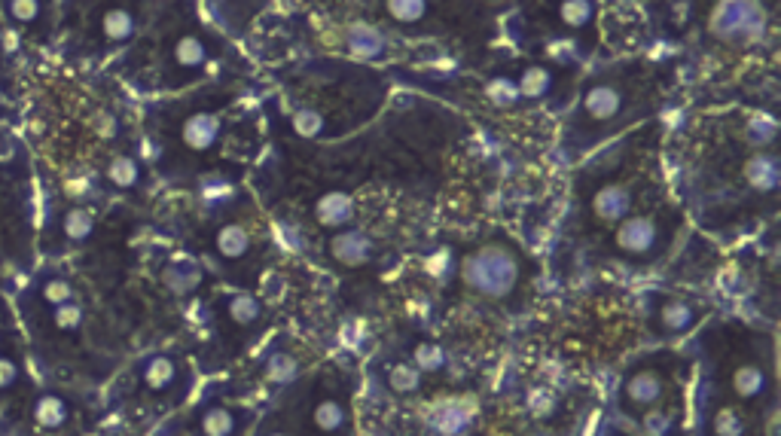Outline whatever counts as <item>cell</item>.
I'll return each instance as SVG.
<instances>
[{
    "label": "cell",
    "mask_w": 781,
    "mask_h": 436,
    "mask_svg": "<svg viewBox=\"0 0 781 436\" xmlns=\"http://www.w3.org/2000/svg\"><path fill=\"white\" fill-rule=\"evenodd\" d=\"M388 16L400 25H415L428 16V0H388Z\"/></svg>",
    "instance_id": "484cf974"
},
{
    "label": "cell",
    "mask_w": 781,
    "mask_h": 436,
    "mask_svg": "<svg viewBox=\"0 0 781 436\" xmlns=\"http://www.w3.org/2000/svg\"><path fill=\"white\" fill-rule=\"evenodd\" d=\"M199 430L202 433H214V436H226V433H238V430H242V424L235 421V412H229V409H208L199 418Z\"/></svg>",
    "instance_id": "d4e9b609"
},
{
    "label": "cell",
    "mask_w": 781,
    "mask_h": 436,
    "mask_svg": "<svg viewBox=\"0 0 781 436\" xmlns=\"http://www.w3.org/2000/svg\"><path fill=\"white\" fill-rule=\"evenodd\" d=\"M464 284L473 287L483 296H507L513 293L519 281V260L510 247L501 244H486L483 251H476L464 260Z\"/></svg>",
    "instance_id": "6da1fadb"
},
{
    "label": "cell",
    "mask_w": 781,
    "mask_h": 436,
    "mask_svg": "<svg viewBox=\"0 0 781 436\" xmlns=\"http://www.w3.org/2000/svg\"><path fill=\"white\" fill-rule=\"evenodd\" d=\"M489 98H495L498 104H507L513 98H522V95H519V86L510 77H498V80L489 83Z\"/></svg>",
    "instance_id": "e575fe53"
},
{
    "label": "cell",
    "mask_w": 781,
    "mask_h": 436,
    "mask_svg": "<svg viewBox=\"0 0 781 436\" xmlns=\"http://www.w3.org/2000/svg\"><path fill=\"white\" fill-rule=\"evenodd\" d=\"M217 254L226 257V260H242L248 251H251V235L242 223H226L217 229Z\"/></svg>",
    "instance_id": "ac0fdd59"
},
{
    "label": "cell",
    "mask_w": 781,
    "mask_h": 436,
    "mask_svg": "<svg viewBox=\"0 0 781 436\" xmlns=\"http://www.w3.org/2000/svg\"><path fill=\"white\" fill-rule=\"evenodd\" d=\"M43 13V0H7V16L16 25H34Z\"/></svg>",
    "instance_id": "f546056e"
},
{
    "label": "cell",
    "mask_w": 781,
    "mask_h": 436,
    "mask_svg": "<svg viewBox=\"0 0 781 436\" xmlns=\"http://www.w3.org/2000/svg\"><path fill=\"white\" fill-rule=\"evenodd\" d=\"M348 46L354 52H364V55H379L385 49V37L370 25H354L348 31Z\"/></svg>",
    "instance_id": "cb8c5ba5"
},
{
    "label": "cell",
    "mask_w": 781,
    "mask_h": 436,
    "mask_svg": "<svg viewBox=\"0 0 781 436\" xmlns=\"http://www.w3.org/2000/svg\"><path fill=\"white\" fill-rule=\"evenodd\" d=\"M745 177L748 183L754 186V190L760 193H772L778 186V165H775V156L772 153H760L754 156L748 165H745Z\"/></svg>",
    "instance_id": "d6986e66"
},
{
    "label": "cell",
    "mask_w": 781,
    "mask_h": 436,
    "mask_svg": "<svg viewBox=\"0 0 781 436\" xmlns=\"http://www.w3.org/2000/svg\"><path fill=\"white\" fill-rule=\"evenodd\" d=\"M699 324V311L687 299H666L656 311V333L659 336H684Z\"/></svg>",
    "instance_id": "8992f818"
},
{
    "label": "cell",
    "mask_w": 781,
    "mask_h": 436,
    "mask_svg": "<svg viewBox=\"0 0 781 436\" xmlns=\"http://www.w3.org/2000/svg\"><path fill=\"white\" fill-rule=\"evenodd\" d=\"M162 281L171 293L177 296H187L193 293L199 284H202V269L193 266V263H171L165 272H162Z\"/></svg>",
    "instance_id": "ffe728a7"
},
{
    "label": "cell",
    "mask_w": 781,
    "mask_h": 436,
    "mask_svg": "<svg viewBox=\"0 0 781 436\" xmlns=\"http://www.w3.org/2000/svg\"><path fill=\"white\" fill-rule=\"evenodd\" d=\"M293 372H296V360L293 357H287V354H272L269 357V376L275 382H287Z\"/></svg>",
    "instance_id": "d590c367"
},
{
    "label": "cell",
    "mask_w": 781,
    "mask_h": 436,
    "mask_svg": "<svg viewBox=\"0 0 781 436\" xmlns=\"http://www.w3.org/2000/svg\"><path fill=\"white\" fill-rule=\"evenodd\" d=\"M92 229H95V220H92V214L83 211V208L68 211L65 220H62V232H65L68 241H86V238L92 235Z\"/></svg>",
    "instance_id": "83f0119b"
},
{
    "label": "cell",
    "mask_w": 781,
    "mask_h": 436,
    "mask_svg": "<svg viewBox=\"0 0 781 436\" xmlns=\"http://www.w3.org/2000/svg\"><path fill=\"white\" fill-rule=\"evenodd\" d=\"M663 397H666V376L653 366H641V369L629 372L620 388V400H623L626 412H647Z\"/></svg>",
    "instance_id": "7a4b0ae2"
},
{
    "label": "cell",
    "mask_w": 781,
    "mask_h": 436,
    "mask_svg": "<svg viewBox=\"0 0 781 436\" xmlns=\"http://www.w3.org/2000/svg\"><path fill=\"white\" fill-rule=\"evenodd\" d=\"M223 311H226L229 324L242 327V330L257 327L260 318H263V305H260L251 293H229V296L223 299Z\"/></svg>",
    "instance_id": "9a60e30c"
},
{
    "label": "cell",
    "mask_w": 781,
    "mask_h": 436,
    "mask_svg": "<svg viewBox=\"0 0 781 436\" xmlns=\"http://www.w3.org/2000/svg\"><path fill=\"white\" fill-rule=\"evenodd\" d=\"M711 430H714V433H724V436H739V433H748V424L742 421V415L724 409V412H717V415H714Z\"/></svg>",
    "instance_id": "836d02e7"
},
{
    "label": "cell",
    "mask_w": 781,
    "mask_h": 436,
    "mask_svg": "<svg viewBox=\"0 0 781 436\" xmlns=\"http://www.w3.org/2000/svg\"><path fill=\"white\" fill-rule=\"evenodd\" d=\"M312 424L324 433H339V430H351V409L348 403H342L339 397H324L315 403L312 409Z\"/></svg>",
    "instance_id": "4fadbf2b"
},
{
    "label": "cell",
    "mask_w": 781,
    "mask_h": 436,
    "mask_svg": "<svg viewBox=\"0 0 781 436\" xmlns=\"http://www.w3.org/2000/svg\"><path fill=\"white\" fill-rule=\"evenodd\" d=\"M632 211V193L623 183H608L592 196V214L602 223H620L623 217H629Z\"/></svg>",
    "instance_id": "ba28073f"
},
{
    "label": "cell",
    "mask_w": 781,
    "mask_h": 436,
    "mask_svg": "<svg viewBox=\"0 0 781 436\" xmlns=\"http://www.w3.org/2000/svg\"><path fill=\"white\" fill-rule=\"evenodd\" d=\"M333 257L342 263V266H367L376 254V244L364 235V232H354V229H345L342 235L333 238L330 244Z\"/></svg>",
    "instance_id": "9c48e42d"
},
{
    "label": "cell",
    "mask_w": 781,
    "mask_h": 436,
    "mask_svg": "<svg viewBox=\"0 0 781 436\" xmlns=\"http://www.w3.org/2000/svg\"><path fill=\"white\" fill-rule=\"evenodd\" d=\"M171 61L177 71H199L208 61V46L199 34H180L171 46Z\"/></svg>",
    "instance_id": "5bb4252c"
},
{
    "label": "cell",
    "mask_w": 781,
    "mask_h": 436,
    "mask_svg": "<svg viewBox=\"0 0 781 436\" xmlns=\"http://www.w3.org/2000/svg\"><path fill=\"white\" fill-rule=\"evenodd\" d=\"M760 25V13L751 0H724L714 16V28L724 37H742V34H754V28Z\"/></svg>",
    "instance_id": "5b68a950"
},
{
    "label": "cell",
    "mask_w": 781,
    "mask_h": 436,
    "mask_svg": "<svg viewBox=\"0 0 781 436\" xmlns=\"http://www.w3.org/2000/svg\"><path fill=\"white\" fill-rule=\"evenodd\" d=\"M388 385L397 394H412V391H418V385H422V376H418L415 366H394Z\"/></svg>",
    "instance_id": "1f68e13d"
},
{
    "label": "cell",
    "mask_w": 781,
    "mask_h": 436,
    "mask_svg": "<svg viewBox=\"0 0 781 436\" xmlns=\"http://www.w3.org/2000/svg\"><path fill=\"white\" fill-rule=\"evenodd\" d=\"M559 19L568 28H586L595 19V4H592V0H562V4H559Z\"/></svg>",
    "instance_id": "603a6c76"
},
{
    "label": "cell",
    "mask_w": 781,
    "mask_h": 436,
    "mask_svg": "<svg viewBox=\"0 0 781 436\" xmlns=\"http://www.w3.org/2000/svg\"><path fill=\"white\" fill-rule=\"evenodd\" d=\"M644 430H647V433H672L675 424L669 421L666 412H647V415H644Z\"/></svg>",
    "instance_id": "8d00e7d4"
},
{
    "label": "cell",
    "mask_w": 781,
    "mask_h": 436,
    "mask_svg": "<svg viewBox=\"0 0 781 436\" xmlns=\"http://www.w3.org/2000/svg\"><path fill=\"white\" fill-rule=\"evenodd\" d=\"M98 28H101V37H104L107 43H126V40L135 34L138 19H135V13H132L129 7L116 4V7H107V10L101 13Z\"/></svg>",
    "instance_id": "7c38bea8"
},
{
    "label": "cell",
    "mask_w": 781,
    "mask_h": 436,
    "mask_svg": "<svg viewBox=\"0 0 781 436\" xmlns=\"http://www.w3.org/2000/svg\"><path fill=\"white\" fill-rule=\"evenodd\" d=\"M34 421L43 427V430H58L65 427L71 421V406L62 394H40L34 400Z\"/></svg>",
    "instance_id": "e0dca14e"
},
{
    "label": "cell",
    "mask_w": 781,
    "mask_h": 436,
    "mask_svg": "<svg viewBox=\"0 0 781 436\" xmlns=\"http://www.w3.org/2000/svg\"><path fill=\"white\" fill-rule=\"evenodd\" d=\"M354 199L348 196V193H327V196H321L318 199V205H315V217H318V223H324V226H348L351 220H354Z\"/></svg>",
    "instance_id": "2e32d148"
},
{
    "label": "cell",
    "mask_w": 781,
    "mask_h": 436,
    "mask_svg": "<svg viewBox=\"0 0 781 436\" xmlns=\"http://www.w3.org/2000/svg\"><path fill=\"white\" fill-rule=\"evenodd\" d=\"M730 385H733V391H736L742 400H760V397H766L769 388H772L769 372H766L763 366H757V363H742V366H736Z\"/></svg>",
    "instance_id": "8fae6325"
},
{
    "label": "cell",
    "mask_w": 781,
    "mask_h": 436,
    "mask_svg": "<svg viewBox=\"0 0 781 436\" xmlns=\"http://www.w3.org/2000/svg\"><path fill=\"white\" fill-rule=\"evenodd\" d=\"M180 138H184V144L196 153H205L211 150L217 141H220V119L214 113H196L184 122V129H180Z\"/></svg>",
    "instance_id": "30bf717a"
},
{
    "label": "cell",
    "mask_w": 781,
    "mask_h": 436,
    "mask_svg": "<svg viewBox=\"0 0 781 436\" xmlns=\"http://www.w3.org/2000/svg\"><path fill=\"white\" fill-rule=\"evenodd\" d=\"M52 324L62 330V333L80 330V324H83V308H80L74 299H68V302H62V305H52Z\"/></svg>",
    "instance_id": "f1b7e54d"
},
{
    "label": "cell",
    "mask_w": 781,
    "mask_h": 436,
    "mask_svg": "<svg viewBox=\"0 0 781 436\" xmlns=\"http://www.w3.org/2000/svg\"><path fill=\"white\" fill-rule=\"evenodd\" d=\"M415 369H425V372H434V369H443L446 366V354L437 342H422L415 348Z\"/></svg>",
    "instance_id": "4dcf8cb0"
},
{
    "label": "cell",
    "mask_w": 781,
    "mask_h": 436,
    "mask_svg": "<svg viewBox=\"0 0 781 436\" xmlns=\"http://www.w3.org/2000/svg\"><path fill=\"white\" fill-rule=\"evenodd\" d=\"M138 177H141V168H138V162H135L132 156H116V159H110V165H107V180H110L113 186H119V190H132V186L138 183Z\"/></svg>",
    "instance_id": "44dd1931"
},
{
    "label": "cell",
    "mask_w": 781,
    "mask_h": 436,
    "mask_svg": "<svg viewBox=\"0 0 781 436\" xmlns=\"http://www.w3.org/2000/svg\"><path fill=\"white\" fill-rule=\"evenodd\" d=\"M431 430H440V433H461L467 430V412L464 406L458 403H443L434 418H431Z\"/></svg>",
    "instance_id": "7402d4cb"
},
{
    "label": "cell",
    "mask_w": 781,
    "mask_h": 436,
    "mask_svg": "<svg viewBox=\"0 0 781 436\" xmlns=\"http://www.w3.org/2000/svg\"><path fill=\"white\" fill-rule=\"evenodd\" d=\"M623 107V92L611 83H595L586 95H583V104H580V113L583 119L589 122H608L620 113Z\"/></svg>",
    "instance_id": "52a82bcc"
},
{
    "label": "cell",
    "mask_w": 781,
    "mask_h": 436,
    "mask_svg": "<svg viewBox=\"0 0 781 436\" xmlns=\"http://www.w3.org/2000/svg\"><path fill=\"white\" fill-rule=\"evenodd\" d=\"M516 86H519V95H522V98H540V95H547V92L553 89V74H550V71H540V68H531V71H522V74H519Z\"/></svg>",
    "instance_id": "4316f807"
},
{
    "label": "cell",
    "mask_w": 781,
    "mask_h": 436,
    "mask_svg": "<svg viewBox=\"0 0 781 436\" xmlns=\"http://www.w3.org/2000/svg\"><path fill=\"white\" fill-rule=\"evenodd\" d=\"M68 299H74V287L65 281V278H49L43 287H40V302L43 305H62V302H68Z\"/></svg>",
    "instance_id": "d6a6232c"
},
{
    "label": "cell",
    "mask_w": 781,
    "mask_h": 436,
    "mask_svg": "<svg viewBox=\"0 0 781 436\" xmlns=\"http://www.w3.org/2000/svg\"><path fill=\"white\" fill-rule=\"evenodd\" d=\"M138 376L150 394H168L180 385V379H184V366L168 354H153L141 363Z\"/></svg>",
    "instance_id": "277c9868"
},
{
    "label": "cell",
    "mask_w": 781,
    "mask_h": 436,
    "mask_svg": "<svg viewBox=\"0 0 781 436\" xmlns=\"http://www.w3.org/2000/svg\"><path fill=\"white\" fill-rule=\"evenodd\" d=\"M617 251L626 257H647L659 244V226L653 217H623L614 232Z\"/></svg>",
    "instance_id": "3957f363"
},
{
    "label": "cell",
    "mask_w": 781,
    "mask_h": 436,
    "mask_svg": "<svg viewBox=\"0 0 781 436\" xmlns=\"http://www.w3.org/2000/svg\"><path fill=\"white\" fill-rule=\"evenodd\" d=\"M16 379V366L10 360H0V388H7Z\"/></svg>",
    "instance_id": "74e56055"
}]
</instances>
